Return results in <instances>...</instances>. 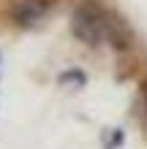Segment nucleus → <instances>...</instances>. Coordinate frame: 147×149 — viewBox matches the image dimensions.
<instances>
[{
	"label": "nucleus",
	"mask_w": 147,
	"mask_h": 149,
	"mask_svg": "<svg viewBox=\"0 0 147 149\" xmlns=\"http://www.w3.org/2000/svg\"><path fill=\"white\" fill-rule=\"evenodd\" d=\"M106 38L112 41L115 49L125 52L128 46H131V41H134V33H131V27H128L120 16H109L106 14Z\"/></svg>",
	"instance_id": "nucleus-3"
},
{
	"label": "nucleus",
	"mask_w": 147,
	"mask_h": 149,
	"mask_svg": "<svg viewBox=\"0 0 147 149\" xmlns=\"http://www.w3.org/2000/svg\"><path fill=\"white\" fill-rule=\"evenodd\" d=\"M142 109H144V119H147V81L142 87Z\"/></svg>",
	"instance_id": "nucleus-4"
},
{
	"label": "nucleus",
	"mask_w": 147,
	"mask_h": 149,
	"mask_svg": "<svg viewBox=\"0 0 147 149\" xmlns=\"http://www.w3.org/2000/svg\"><path fill=\"white\" fill-rule=\"evenodd\" d=\"M55 3V0H19V3L14 6V22L19 24V27H30V24H38L44 19V14L49 11V6Z\"/></svg>",
	"instance_id": "nucleus-2"
},
{
	"label": "nucleus",
	"mask_w": 147,
	"mask_h": 149,
	"mask_svg": "<svg viewBox=\"0 0 147 149\" xmlns=\"http://www.w3.org/2000/svg\"><path fill=\"white\" fill-rule=\"evenodd\" d=\"M71 33L79 38L84 46H98L106 38V14L101 6L79 3L71 14Z\"/></svg>",
	"instance_id": "nucleus-1"
}]
</instances>
